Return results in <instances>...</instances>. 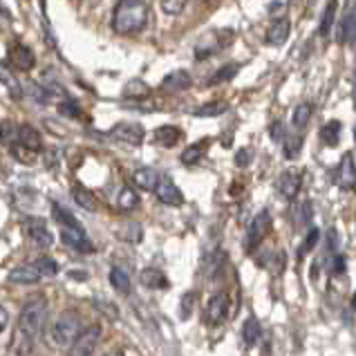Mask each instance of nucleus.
<instances>
[{"label":"nucleus","mask_w":356,"mask_h":356,"mask_svg":"<svg viewBox=\"0 0 356 356\" xmlns=\"http://www.w3.org/2000/svg\"><path fill=\"white\" fill-rule=\"evenodd\" d=\"M148 23L146 0H119L113 14V29L121 36L137 34Z\"/></svg>","instance_id":"f257e3e1"},{"label":"nucleus","mask_w":356,"mask_h":356,"mask_svg":"<svg viewBox=\"0 0 356 356\" xmlns=\"http://www.w3.org/2000/svg\"><path fill=\"white\" fill-rule=\"evenodd\" d=\"M83 332V323L76 312H63L52 323V327L47 332V339L52 348H72V343L79 339V334Z\"/></svg>","instance_id":"f03ea898"},{"label":"nucleus","mask_w":356,"mask_h":356,"mask_svg":"<svg viewBox=\"0 0 356 356\" xmlns=\"http://www.w3.org/2000/svg\"><path fill=\"white\" fill-rule=\"evenodd\" d=\"M45 321H47V300H45V296H32L23 305V309H20L16 327H20L32 339H36L38 334L43 332Z\"/></svg>","instance_id":"7ed1b4c3"},{"label":"nucleus","mask_w":356,"mask_h":356,"mask_svg":"<svg viewBox=\"0 0 356 356\" xmlns=\"http://www.w3.org/2000/svg\"><path fill=\"white\" fill-rule=\"evenodd\" d=\"M233 34L227 32V29H213V32L204 34L200 40H197V45H195V58L197 60H204L213 54H218L220 49H225L229 43H231V38Z\"/></svg>","instance_id":"20e7f679"},{"label":"nucleus","mask_w":356,"mask_h":356,"mask_svg":"<svg viewBox=\"0 0 356 356\" xmlns=\"http://www.w3.org/2000/svg\"><path fill=\"white\" fill-rule=\"evenodd\" d=\"M23 225H25L27 238H29V242L34 244V247H38V249L52 247L54 236L49 233V229H47V225H45V220H43V218H25Z\"/></svg>","instance_id":"39448f33"},{"label":"nucleus","mask_w":356,"mask_h":356,"mask_svg":"<svg viewBox=\"0 0 356 356\" xmlns=\"http://www.w3.org/2000/svg\"><path fill=\"white\" fill-rule=\"evenodd\" d=\"M99 341H101V327L99 325H92L79 334V339L72 343L67 356H92L95 350L99 348Z\"/></svg>","instance_id":"423d86ee"},{"label":"nucleus","mask_w":356,"mask_h":356,"mask_svg":"<svg viewBox=\"0 0 356 356\" xmlns=\"http://www.w3.org/2000/svg\"><path fill=\"white\" fill-rule=\"evenodd\" d=\"M110 135H113V139L121 141V144L139 146V144H144L146 130L141 124H135V121H121V124H117L113 130H110Z\"/></svg>","instance_id":"0eeeda50"},{"label":"nucleus","mask_w":356,"mask_h":356,"mask_svg":"<svg viewBox=\"0 0 356 356\" xmlns=\"http://www.w3.org/2000/svg\"><path fill=\"white\" fill-rule=\"evenodd\" d=\"M60 240H63V244H67L70 249H74L79 253L95 251V244L86 236L83 227H60Z\"/></svg>","instance_id":"6e6552de"},{"label":"nucleus","mask_w":356,"mask_h":356,"mask_svg":"<svg viewBox=\"0 0 356 356\" xmlns=\"http://www.w3.org/2000/svg\"><path fill=\"white\" fill-rule=\"evenodd\" d=\"M269 227H271V216H269V211H262V213H258V216L251 220L249 231H247V251H249V253L264 240V236H267Z\"/></svg>","instance_id":"1a4fd4ad"},{"label":"nucleus","mask_w":356,"mask_h":356,"mask_svg":"<svg viewBox=\"0 0 356 356\" xmlns=\"http://www.w3.org/2000/svg\"><path fill=\"white\" fill-rule=\"evenodd\" d=\"M155 195H157V200L161 202V204H166V207H181V204H184V195H181L179 186L170 177H166V175L159 177Z\"/></svg>","instance_id":"9d476101"},{"label":"nucleus","mask_w":356,"mask_h":356,"mask_svg":"<svg viewBox=\"0 0 356 356\" xmlns=\"http://www.w3.org/2000/svg\"><path fill=\"white\" fill-rule=\"evenodd\" d=\"M337 184L341 191H352L356 186V161L352 152H345L337 168Z\"/></svg>","instance_id":"9b49d317"},{"label":"nucleus","mask_w":356,"mask_h":356,"mask_svg":"<svg viewBox=\"0 0 356 356\" xmlns=\"http://www.w3.org/2000/svg\"><path fill=\"white\" fill-rule=\"evenodd\" d=\"M7 58H9V63H12L16 70H20V72H29V70H32V67L36 65V56H34V52H32V49H29L27 45H23V43L9 45Z\"/></svg>","instance_id":"f8f14e48"},{"label":"nucleus","mask_w":356,"mask_h":356,"mask_svg":"<svg viewBox=\"0 0 356 356\" xmlns=\"http://www.w3.org/2000/svg\"><path fill=\"white\" fill-rule=\"evenodd\" d=\"M34 341L29 334H25L20 327H14L12 341H9V348L5 356H32L34 352Z\"/></svg>","instance_id":"ddd939ff"},{"label":"nucleus","mask_w":356,"mask_h":356,"mask_svg":"<svg viewBox=\"0 0 356 356\" xmlns=\"http://www.w3.org/2000/svg\"><path fill=\"white\" fill-rule=\"evenodd\" d=\"M12 146H23L32 152H38L43 148V139H40V132L34 126H16V139Z\"/></svg>","instance_id":"4468645a"},{"label":"nucleus","mask_w":356,"mask_h":356,"mask_svg":"<svg viewBox=\"0 0 356 356\" xmlns=\"http://www.w3.org/2000/svg\"><path fill=\"white\" fill-rule=\"evenodd\" d=\"M227 314H229V296L225 291L216 293V296H213L207 305V321L211 325H218L227 318Z\"/></svg>","instance_id":"2eb2a0df"},{"label":"nucleus","mask_w":356,"mask_h":356,"mask_svg":"<svg viewBox=\"0 0 356 356\" xmlns=\"http://www.w3.org/2000/svg\"><path fill=\"white\" fill-rule=\"evenodd\" d=\"M276 186H278V193L284 197V200H293L300 193V186H302V179L298 172H293V170H287V172H282V175L278 177L276 181Z\"/></svg>","instance_id":"dca6fc26"},{"label":"nucleus","mask_w":356,"mask_h":356,"mask_svg":"<svg viewBox=\"0 0 356 356\" xmlns=\"http://www.w3.org/2000/svg\"><path fill=\"white\" fill-rule=\"evenodd\" d=\"M291 34V25H289V18H276L267 29V43L269 45H284L287 38Z\"/></svg>","instance_id":"f3484780"},{"label":"nucleus","mask_w":356,"mask_h":356,"mask_svg":"<svg viewBox=\"0 0 356 356\" xmlns=\"http://www.w3.org/2000/svg\"><path fill=\"white\" fill-rule=\"evenodd\" d=\"M9 280L16 284H36L43 280V273H40L34 264H20L9 271Z\"/></svg>","instance_id":"a211bd4d"},{"label":"nucleus","mask_w":356,"mask_h":356,"mask_svg":"<svg viewBox=\"0 0 356 356\" xmlns=\"http://www.w3.org/2000/svg\"><path fill=\"white\" fill-rule=\"evenodd\" d=\"M139 280L144 287L148 289H166L168 287V278H166V273L161 271V269H155V267H148L139 273Z\"/></svg>","instance_id":"6ab92c4d"},{"label":"nucleus","mask_w":356,"mask_h":356,"mask_svg":"<svg viewBox=\"0 0 356 356\" xmlns=\"http://www.w3.org/2000/svg\"><path fill=\"white\" fill-rule=\"evenodd\" d=\"M159 172L155 170V168H139V170H135V175H132V181L141 188V191H152L155 193V188H157V184H159Z\"/></svg>","instance_id":"aec40b11"},{"label":"nucleus","mask_w":356,"mask_h":356,"mask_svg":"<svg viewBox=\"0 0 356 356\" xmlns=\"http://www.w3.org/2000/svg\"><path fill=\"white\" fill-rule=\"evenodd\" d=\"M161 88L166 92H179V90L191 88V74L186 70H177V72H170L164 81H161Z\"/></svg>","instance_id":"412c9836"},{"label":"nucleus","mask_w":356,"mask_h":356,"mask_svg":"<svg viewBox=\"0 0 356 356\" xmlns=\"http://www.w3.org/2000/svg\"><path fill=\"white\" fill-rule=\"evenodd\" d=\"M339 38H341V43H354L356 40V3L348 9V14L343 18Z\"/></svg>","instance_id":"4be33fe9"},{"label":"nucleus","mask_w":356,"mask_h":356,"mask_svg":"<svg viewBox=\"0 0 356 356\" xmlns=\"http://www.w3.org/2000/svg\"><path fill=\"white\" fill-rule=\"evenodd\" d=\"M179 139H181V130L177 126H161L155 130V144L159 146L170 148V146H175Z\"/></svg>","instance_id":"5701e85b"},{"label":"nucleus","mask_w":356,"mask_h":356,"mask_svg":"<svg viewBox=\"0 0 356 356\" xmlns=\"http://www.w3.org/2000/svg\"><path fill=\"white\" fill-rule=\"evenodd\" d=\"M72 197H74V202H76L81 209H86L90 213L99 209V200L95 197V193L88 191L86 186H74L72 188Z\"/></svg>","instance_id":"b1692460"},{"label":"nucleus","mask_w":356,"mask_h":356,"mask_svg":"<svg viewBox=\"0 0 356 356\" xmlns=\"http://www.w3.org/2000/svg\"><path fill=\"white\" fill-rule=\"evenodd\" d=\"M260 337H262V327H260V323H258V318H247L244 321V325H242V341H244V345L247 348H253L258 341H260Z\"/></svg>","instance_id":"393cba45"},{"label":"nucleus","mask_w":356,"mask_h":356,"mask_svg":"<svg viewBox=\"0 0 356 356\" xmlns=\"http://www.w3.org/2000/svg\"><path fill=\"white\" fill-rule=\"evenodd\" d=\"M312 113H314V106L312 104H298L296 108H293V117H291V124L296 130H302V128H307L309 124V119H312Z\"/></svg>","instance_id":"a878e982"},{"label":"nucleus","mask_w":356,"mask_h":356,"mask_svg":"<svg viewBox=\"0 0 356 356\" xmlns=\"http://www.w3.org/2000/svg\"><path fill=\"white\" fill-rule=\"evenodd\" d=\"M117 207L121 211H135L139 207V195L137 191H132L130 186H124L119 191V197H117Z\"/></svg>","instance_id":"bb28decb"},{"label":"nucleus","mask_w":356,"mask_h":356,"mask_svg":"<svg viewBox=\"0 0 356 356\" xmlns=\"http://www.w3.org/2000/svg\"><path fill=\"white\" fill-rule=\"evenodd\" d=\"M204 152H207V141H197V144L188 146L184 152H181V164H186V166L197 164V161L204 157Z\"/></svg>","instance_id":"cd10ccee"},{"label":"nucleus","mask_w":356,"mask_h":356,"mask_svg":"<svg viewBox=\"0 0 356 356\" xmlns=\"http://www.w3.org/2000/svg\"><path fill=\"white\" fill-rule=\"evenodd\" d=\"M110 284H113L119 293H128L130 291V276L121 267H113L110 269Z\"/></svg>","instance_id":"c85d7f7f"},{"label":"nucleus","mask_w":356,"mask_h":356,"mask_svg":"<svg viewBox=\"0 0 356 356\" xmlns=\"http://www.w3.org/2000/svg\"><path fill=\"white\" fill-rule=\"evenodd\" d=\"M148 95H150V88L141 79H132L130 83H126V88H124L126 99H146Z\"/></svg>","instance_id":"c756f323"},{"label":"nucleus","mask_w":356,"mask_h":356,"mask_svg":"<svg viewBox=\"0 0 356 356\" xmlns=\"http://www.w3.org/2000/svg\"><path fill=\"white\" fill-rule=\"evenodd\" d=\"M0 83H5L9 90H12L14 97H20V92H23V88H20L18 79L14 76V72L3 63V60H0Z\"/></svg>","instance_id":"7c9ffc66"},{"label":"nucleus","mask_w":356,"mask_h":356,"mask_svg":"<svg viewBox=\"0 0 356 356\" xmlns=\"http://www.w3.org/2000/svg\"><path fill=\"white\" fill-rule=\"evenodd\" d=\"M52 216L58 222V227H81V222L65 207H60V204H54L52 207Z\"/></svg>","instance_id":"2f4dec72"},{"label":"nucleus","mask_w":356,"mask_h":356,"mask_svg":"<svg viewBox=\"0 0 356 356\" xmlns=\"http://www.w3.org/2000/svg\"><path fill=\"white\" fill-rule=\"evenodd\" d=\"M238 72H240V65L238 63H229L225 67H220L218 72L213 74V79H209V86H218V83H225V81H231Z\"/></svg>","instance_id":"473e14b6"},{"label":"nucleus","mask_w":356,"mask_h":356,"mask_svg":"<svg viewBox=\"0 0 356 356\" xmlns=\"http://www.w3.org/2000/svg\"><path fill=\"white\" fill-rule=\"evenodd\" d=\"M321 137L327 146H337L341 137V121H330V124L321 130Z\"/></svg>","instance_id":"72a5a7b5"},{"label":"nucleus","mask_w":356,"mask_h":356,"mask_svg":"<svg viewBox=\"0 0 356 356\" xmlns=\"http://www.w3.org/2000/svg\"><path fill=\"white\" fill-rule=\"evenodd\" d=\"M32 264H34V267H36L40 273H43V278H45V276H56V273H58V262H54L52 258H47V256L36 258Z\"/></svg>","instance_id":"f704fd0d"},{"label":"nucleus","mask_w":356,"mask_h":356,"mask_svg":"<svg viewBox=\"0 0 356 356\" xmlns=\"http://www.w3.org/2000/svg\"><path fill=\"white\" fill-rule=\"evenodd\" d=\"M222 113H227V104L225 101H213V104H207V106H200L195 110L197 117H218Z\"/></svg>","instance_id":"c9c22d12"},{"label":"nucleus","mask_w":356,"mask_h":356,"mask_svg":"<svg viewBox=\"0 0 356 356\" xmlns=\"http://www.w3.org/2000/svg\"><path fill=\"white\" fill-rule=\"evenodd\" d=\"M337 0H330L327 7H325V14H323V20H321V34H327L332 25H334V16H337Z\"/></svg>","instance_id":"e433bc0d"},{"label":"nucleus","mask_w":356,"mask_h":356,"mask_svg":"<svg viewBox=\"0 0 356 356\" xmlns=\"http://www.w3.org/2000/svg\"><path fill=\"white\" fill-rule=\"evenodd\" d=\"M318 238H321V231H318L316 227L309 229V233H307V236H305V240H302V247H300V251H298V258H305L309 251H314V247L318 244Z\"/></svg>","instance_id":"4c0bfd02"},{"label":"nucleus","mask_w":356,"mask_h":356,"mask_svg":"<svg viewBox=\"0 0 356 356\" xmlns=\"http://www.w3.org/2000/svg\"><path fill=\"white\" fill-rule=\"evenodd\" d=\"M186 3H188V0H159L161 9H164V12L170 14V16H177V14L184 12Z\"/></svg>","instance_id":"58836bf2"},{"label":"nucleus","mask_w":356,"mask_h":356,"mask_svg":"<svg viewBox=\"0 0 356 356\" xmlns=\"http://www.w3.org/2000/svg\"><path fill=\"white\" fill-rule=\"evenodd\" d=\"M309 220H312V204L309 202H302V204H298V209H296V225L307 227Z\"/></svg>","instance_id":"ea45409f"},{"label":"nucleus","mask_w":356,"mask_h":356,"mask_svg":"<svg viewBox=\"0 0 356 356\" xmlns=\"http://www.w3.org/2000/svg\"><path fill=\"white\" fill-rule=\"evenodd\" d=\"M193 305H195V293H186V296H181V318L191 316Z\"/></svg>","instance_id":"a19ab883"},{"label":"nucleus","mask_w":356,"mask_h":356,"mask_svg":"<svg viewBox=\"0 0 356 356\" xmlns=\"http://www.w3.org/2000/svg\"><path fill=\"white\" fill-rule=\"evenodd\" d=\"M58 110H60L63 115H67V117H79V115H81V110H79L74 104H70V101H67V104H60Z\"/></svg>","instance_id":"79ce46f5"},{"label":"nucleus","mask_w":356,"mask_h":356,"mask_svg":"<svg viewBox=\"0 0 356 356\" xmlns=\"http://www.w3.org/2000/svg\"><path fill=\"white\" fill-rule=\"evenodd\" d=\"M249 161H251V150H249V148L240 150V152H238V157H236V164H238V166H247Z\"/></svg>","instance_id":"37998d69"},{"label":"nucleus","mask_w":356,"mask_h":356,"mask_svg":"<svg viewBox=\"0 0 356 356\" xmlns=\"http://www.w3.org/2000/svg\"><path fill=\"white\" fill-rule=\"evenodd\" d=\"M7 323H9V312H7V307H5V305H0V334L5 332Z\"/></svg>","instance_id":"c03bdc74"},{"label":"nucleus","mask_w":356,"mask_h":356,"mask_svg":"<svg viewBox=\"0 0 356 356\" xmlns=\"http://www.w3.org/2000/svg\"><path fill=\"white\" fill-rule=\"evenodd\" d=\"M343 271H345V258L337 256L334 258V264H332V273H343Z\"/></svg>","instance_id":"a18cd8bd"},{"label":"nucleus","mask_w":356,"mask_h":356,"mask_svg":"<svg viewBox=\"0 0 356 356\" xmlns=\"http://www.w3.org/2000/svg\"><path fill=\"white\" fill-rule=\"evenodd\" d=\"M104 356H126V354L121 352V350H113V352H106Z\"/></svg>","instance_id":"49530a36"},{"label":"nucleus","mask_w":356,"mask_h":356,"mask_svg":"<svg viewBox=\"0 0 356 356\" xmlns=\"http://www.w3.org/2000/svg\"><path fill=\"white\" fill-rule=\"evenodd\" d=\"M352 83H354V90H356V63H354V76H352Z\"/></svg>","instance_id":"de8ad7c7"},{"label":"nucleus","mask_w":356,"mask_h":356,"mask_svg":"<svg viewBox=\"0 0 356 356\" xmlns=\"http://www.w3.org/2000/svg\"><path fill=\"white\" fill-rule=\"evenodd\" d=\"M352 305H354V307H356V291H354V296H352Z\"/></svg>","instance_id":"09e8293b"},{"label":"nucleus","mask_w":356,"mask_h":356,"mask_svg":"<svg viewBox=\"0 0 356 356\" xmlns=\"http://www.w3.org/2000/svg\"><path fill=\"white\" fill-rule=\"evenodd\" d=\"M354 137H356V132H354Z\"/></svg>","instance_id":"8fccbe9b"}]
</instances>
